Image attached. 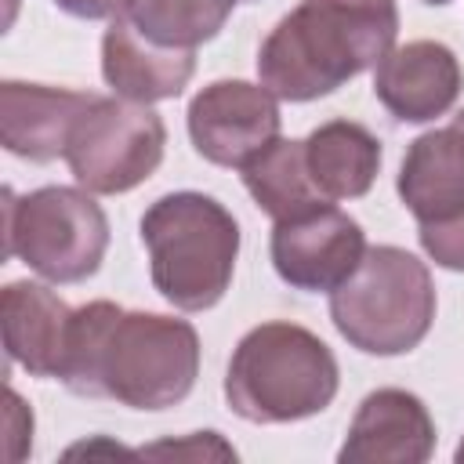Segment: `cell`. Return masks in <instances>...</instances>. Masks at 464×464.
<instances>
[{
	"label": "cell",
	"mask_w": 464,
	"mask_h": 464,
	"mask_svg": "<svg viewBox=\"0 0 464 464\" xmlns=\"http://www.w3.org/2000/svg\"><path fill=\"white\" fill-rule=\"evenodd\" d=\"M141 453H149V457H225V460H236V450L225 446L218 439V431H196L188 442H160V446H149Z\"/></svg>",
	"instance_id": "ffe728a7"
},
{
	"label": "cell",
	"mask_w": 464,
	"mask_h": 464,
	"mask_svg": "<svg viewBox=\"0 0 464 464\" xmlns=\"http://www.w3.org/2000/svg\"><path fill=\"white\" fill-rule=\"evenodd\" d=\"M330 319L366 355L413 352L435 319L428 265L402 246H366L359 268L330 290Z\"/></svg>",
	"instance_id": "5b68a950"
},
{
	"label": "cell",
	"mask_w": 464,
	"mask_h": 464,
	"mask_svg": "<svg viewBox=\"0 0 464 464\" xmlns=\"http://www.w3.org/2000/svg\"><path fill=\"white\" fill-rule=\"evenodd\" d=\"M464 72L457 54L439 40H410L392 47L373 69L377 102L402 123H428L453 109Z\"/></svg>",
	"instance_id": "30bf717a"
},
{
	"label": "cell",
	"mask_w": 464,
	"mask_h": 464,
	"mask_svg": "<svg viewBox=\"0 0 464 464\" xmlns=\"http://www.w3.org/2000/svg\"><path fill=\"white\" fill-rule=\"evenodd\" d=\"M232 4L236 0H123L120 14L160 47L196 51L225 29Z\"/></svg>",
	"instance_id": "ac0fdd59"
},
{
	"label": "cell",
	"mask_w": 464,
	"mask_h": 464,
	"mask_svg": "<svg viewBox=\"0 0 464 464\" xmlns=\"http://www.w3.org/2000/svg\"><path fill=\"white\" fill-rule=\"evenodd\" d=\"M7 257L25 261L47 283H80L98 272L109 250V218L80 188L44 185L36 192H4Z\"/></svg>",
	"instance_id": "8992f818"
},
{
	"label": "cell",
	"mask_w": 464,
	"mask_h": 464,
	"mask_svg": "<svg viewBox=\"0 0 464 464\" xmlns=\"http://www.w3.org/2000/svg\"><path fill=\"white\" fill-rule=\"evenodd\" d=\"M457 460L464 464V439H460V446H457Z\"/></svg>",
	"instance_id": "7402d4cb"
},
{
	"label": "cell",
	"mask_w": 464,
	"mask_h": 464,
	"mask_svg": "<svg viewBox=\"0 0 464 464\" xmlns=\"http://www.w3.org/2000/svg\"><path fill=\"white\" fill-rule=\"evenodd\" d=\"M199 377V334L160 312H123L91 301L72 312L58 381L76 395L116 399L130 410H167Z\"/></svg>",
	"instance_id": "6da1fadb"
},
{
	"label": "cell",
	"mask_w": 464,
	"mask_h": 464,
	"mask_svg": "<svg viewBox=\"0 0 464 464\" xmlns=\"http://www.w3.org/2000/svg\"><path fill=\"white\" fill-rule=\"evenodd\" d=\"M98 94L4 80L0 83V141L11 156L29 163H51L65 156L76 120L94 105Z\"/></svg>",
	"instance_id": "7c38bea8"
},
{
	"label": "cell",
	"mask_w": 464,
	"mask_h": 464,
	"mask_svg": "<svg viewBox=\"0 0 464 464\" xmlns=\"http://www.w3.org/2000/svg\"><path fill=\"white\" fill-rule=\"evenodd\" d=\"M334 352L297 323H261L236 344L225 399L250 424H290L323 413L337 395Z\"/></svg>",
	"instance_id": "3957f363"
},
{
	"label": "cell",
	"mask_w": 464,
	"mask_h": 464,
	"mask_svg": "<svg viewBox=\"0 0 464 464\" xmlns=\"http://www.w3.org/2000/svg\"><path fill=\"white\" fill-rule=\"evenodd\" d=\"M72 308L44 283L14 279L0 294V326L7 359L33 377H58L65 362Z\"/></svg>",
	"instance_id": "9a60e30c"
},
{
	"label": "cell",
	"mask_w": 464,
	"mask_h": 464,
	"mask_svg": "<svg viewBox=\"0 0 464 464\" xmlns=\"http://www.w3.org/2000/svg\"><path fill=\"white\" fill-rule=\"evenodd\" d=\"M304 163L330 203L359 199L377 181L381 141L355 120H330L304 138Z\"/></svg>",
	"instance_id": "2e32d148"
},
{
	"label": "cell",
	"mask_w": 464,
	"mask_h": 464,
	"mask_svg": "<svg viewBox=\"0 0 464 464\" xmlns=\"http://www.w3.org/2000/svg\"><path fill=\"white\" fill-rule=\"evenodd\" d=\"M196 72V51L160 47L145 40L123 14H112L102 36V76L127 102H167L185 91Z\"/></svg>",
	"instance_id": "4fadbf2b"
},
{
	"label": "cell",
	"mask_w": 464,
	"mask_h": 464,
	"mask_svg": "<svg viewBox=\"0 0 464 464\" xmlns=\"http://www.w3.org/2000/svg\"><path fill=\"white\" fill-rule=\"evenodd\" d=\"M435 450V420L428 406L402 388L370 392L337 453L341 464H424Z\"/></svg>",
	"instance_id": "8fae6325"
},
{
	"label": "cell",
	"mask_w": 464,
	"mask_h": 464,
	"mask_svg": "<svg viewBox=\"0 0 464 464\" xmlns=\"http://www.w3.org/2000/svg\"><path fill=\"white\" fill-rule=\"evenodd\" d=\"M268 250L283 283L304 294H330L359 268L366 254V236L355 218L326 203L301 218L276 221Z\"/></svg>",
	"instance_id": "9c48e42d"
},
{
	"label": "cell",
	"mask_w": 464,
	"mask_h": 464,
	"mask_svg": "<svg viewBox=\"0 0 464 464\" xmlns=\"http://www.w3.org/2000/svg\"><path fill=\"white\" fill-rule=\"evenodd\" d=\"M395 36V0H301L265 36L257 76L283 102H312L377 69Z\"/></svg>",
	"instance_id": "7a4b0ae2"
},
{
	"label": "cell",
	"mask_w": 464,
	"mask_h": 464,
	"mask_svg": "<svg viewBox=\"0 0 464 464\" xmlns=\"http://www.w3.org/2000/svg\"><path fill=\"white\" fill-rule=\"evenodd\" d=\"M420 4H435L439 7V4H450V0H420Z\"/></svg>",
	"instance_id": "603a6c76"
},
{
	"label": "cell",
	"mask_w": 464,
	"mask_h": 464,
	"mask_svg": "<svg viewBox=\"0 0 464 464\" xmlns=\"http://www.w3.org/2000/svg\"><path fill=\"white\" fill-rule=\"evenodd\" d=\"M141 243L152 286L174 308L207 312L225 297L239 257V225L214 196H160L141 214Z\"/></svg>",
	"instance_id": "277c9868"
},
{
	"label": "cell",
	"mask_w": 464,
	"mask_h": 464,
	"mask_svg": "<svg viewBox=\"0 0 464 464\" xmlns=\"http://www.w3.org/2000/svg\"><path fill=\"white\" fill-rule=\"evenodd\" d=\"M243 185L254 196V203L272 218V221H286V218H301L308 210L326 207L330 199L315 188L308 163H304V141H272L261 156H254L243 167Z\"/></svg>",
	"instance_id": "e0dca14e"
},
{
	"label": "cell",
	"mask_w": 464,
	"mask_h": 464,
	"mask_svg": "<svg viewBox=\"0 0 464 464\" xmlns=\"http://www.w3.org/2000/svg\"><path fill=\"white\" fill-rule=\"evenodd\" d=\"M399 196L417 225L464 210V109L446 127L410 141L399 167Z\"/></svg>",
	"instance_id": "5bb4252c"
},
{
	"label": "cell",
	"mask_w": 464,
	"mask_h": 464,
	"mask_svg": "<svg viewBox=\"0 0 464 464\" xmlns=\"http://www.w3.org/2000/svg\"><path fill=\"white\" fill-rule=\"evenodd\" d=\"M54 4L72 18H112L123 7V0H54Z\"/></svg>",
	"instance_id": "44dd1931"
},
{
	"label": "cell",
	"mask_w": 464,
	"mask_h": 464,
	"mask_svg": "<svg viewBox=\"0 0 464 464\" xmlns=\"http://www.w3.org/2000/svg\"><path fill=\"white\" fill-rule=\"evenodd\" d=\"M279 98L265 83L214 80L188 102V138L207 163L246 167L279 141Z\"/></svg>",
	"instance_id": "ba28073f"
},
{
	"label": "cell",
	"mask_w": 464,
	"mask_h": 464,
	"mask_svg": "<svg viewBox=\"0 0 464 464\" xmlns=\"http://www.w3.org/2000/svg\"><path fill=\"white\" fill-rule=\"evenodd\" d=\"M420 246L424 254L439 265V268H450V272H464V210L446 218V221H431V225H420Z\"/></svg>",
	"instance_id": "d6986e66"
},
{
	"label": "cell",
	"mask_w": 464,
	"mask_h": 464,
	"mask_svg": "<svg viewBox=\"0 0 464 464\" xmlns=\"http://www.w3.org/2000/svg\"><path fill=\"white\" fill-rule=\"evenodd\" d=\"M167 127L160 112L127 98H94V105L76 120L65 163L72 178L98 196L130 192L163 163Z\"/></svg>",
	"instance_id": "52a82bcc"
}]
</instances>
